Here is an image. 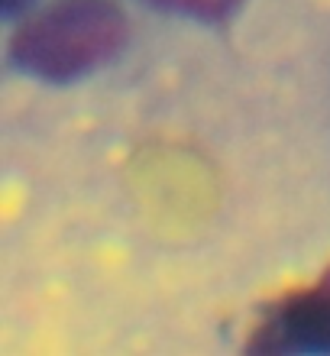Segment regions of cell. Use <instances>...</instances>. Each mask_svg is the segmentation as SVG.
<instances>
[{"mask_svg": "<svg viewBox=\"0 0 330 356\" xmlns=\"http://www.w3.org/2000/svg\"><path fill=\"white\" fill-rule=\"evenodd\" d=\"M123 39L126 17L117 0H58L19 23L10 56L33 75L65 81L107 62Z\"/></svg>", "mask_w": 330, "mask_h": 356, "instance_id": "1", "label": "cell"}, {"mask_svg": "<svg viewBox=\"0 0 330 356\" xmlns=\"http://www.w3.org/2000/svg\"><path fill=\"white\" fill-rule=\"evenodd\" d=\"M253 350L263 353H330V282L285 295L256 327Z\"/></svg>", "mask_w": 330, "mask_h": 356, "instance_id": "2", "label": "cell"}, {"mask_svg": "<svg viewBox=\"0 0 330 356\" xmlns=\"http://www.w3.org/2000/svg\"><path fill=\"white\" fill-rule=\"evenodd\" d=\"M149 3L175 10V13H191L201 19H220L240 7V0H149Z\"/></svg>", "mask_w": 330, "mask_h": 356, "instance_id": "3", "label": "cell"}, {"mask_svg": "<svg viewBox=\"0 0 330 356\" xmlns=\"http://www.w3.org/2000/svg\"><path fill=\"white\" fill-rule=\"evenodd\" d=\"M0 3H3V10H7V13H13V10H19L26 0H0Z\"/></svg>", "mask_w": 330, "mask_h": 356, "instance_id": "4", "label": "cell"}, {"mask_svg": "<svg viewBox=\"0 0 330 356\" xmlns=\"http://www.w3.org/2000/svg\"><path fill=\"white\" fill-rule=\"evenodd\" d=\"M327 282H330V272H327Z\"/></svg>", "mask_w": 330, "mask_h": 356, "instance_id": "5", "label": "cell"}]
</instances>
